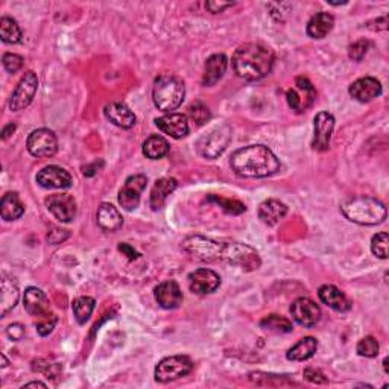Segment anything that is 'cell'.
<instances>
[{
  "label": "cell",
  "mask_w": 389,
  "mask_h": 389,
  "mask_svg": "<svg viewBox=\"0 0 389 389\" xmlns=\"http://www.w3.org/2000/svg\"><path fill=\"white\" fill-rule=\"evenodd\" d=\"M183 248L200 260L225 262L245 271H255L262 264L259 253L241 242H218L204 236H190L183 241Z\"/></svg>",
  "instance_id": "1"
},
{
  "label": "cell",
  "mask_w": 389,
  "mask_h": 389,
  "mask_svg": "<svg viewBox=\"0 0 389 389\" xmlns=\"http://www.w3.org/2000/svg\"><path fill=\"white\" fill-rule=\"evenodd\" d=\"M231 169L242 178H267L276 175L281 164L277 155L263 145H251L231 155Z\"/></svg>",
  "instance_id": "2"
},
{
  "label": "cell",
  "mask_w": 389,
  "mask_h": 389,
  "mask_svg": "<svg viewBox=\"0 0 389 389\" xmlns=\"http://www.w3.org/2000/svg\"><path fill=\"white\" fill-rule=\"evenodd\" d=\"M276 55L272 49L262 43H245L236 49L231 65L239 78L245 81H259L272 72Z\"/></svg>",
  "instance_id": "3"
},
{
  "label": "cell",
  "mask_w": 389,
  "mask_h": 389,
  "mask_svg": "<svg viewBox=\"0 0 389 389\" xmlns=\"http://www.w3.org/2000/svg\"><path fill=\"white\" fill-rule=\"evenodd\" d=\"M341 212L350 222L359 225H379L386 219V207L376 198L354 196L341 204Z\"/></svg>",
  "instance_id": "4"
},
{
  "label": "cell",
  "mask_w": 389,
  "mask_h": 389,
  "mask_svg": "<svg viewBox=\"0 0 389 389\" xmlns=\"http://www.w3.org/2000/svg\"><path fill=\"white\" fill-rule=\"evenodd\" d=\"M186 96L184 82L173 74H160L154 82L152 99L159 110L172 113L183 104Z\"/></svg>",
  "instance_id": "5"
},
{
  "label": "cell",
  "mask_w": 389,
  "mask_h": 389,
  "mask_svg": "<svg viewBox=\"0 0 389 389\" xmlns=\"http://www.w3.org/2000/svg\"><path fill=\"white\" fill-rule=\"evenodd\" d=\"M193 370V362L189 356H169L159 362L155 368V380L159 383H169L173 380L186 377Z\"/></svg>",
  "instance_id": "6"
},
{
  "label": "cell",
  "mask_w": 389,
  "mask_h": 389,
  "mask_svg": "<svg viewBox=\"0 0 389 389\" xmlns=\"http://www.w3.org/2000/svg\"><path fill=\"white\" fill-rule=\"evenodd\" d=\"M231 142V128L228 125H221L207 132L198 140L196 149L205 159L214 160L225 151Z\"/></svg>",
  "instance_id": "7"
},
{
  "label": "cell",
  "mask_w": 389,
  "mask_h": 389,
  "mask_svg": "<svg viewBox=\"0 0 389 389\" xmlns=\"http://www.w3.org/2000/svg\"><path fill=\"white\" fill-rule=\"evenodd\" d=\"M286 99L292 110H295L296 113H304L315 102L317 90L313 88L312 82L308 78L298 77L295 79V87L287 90Z\"/></svg>",
  "instance_id": "8"
},
{
  "label": "cell",
  "mask_w": 389,
  "mask_h": 389,
  "mask_svg": "<svg viewBox=\"0 0 389 389\" xmlns=\"http://www.w3.org/2000/svg\"><path fill=\"white\" fill-rule=\"evenodd\" d=\"M37 90H38V78L35 72L29 70L23 74V78L20 79L17 87H15L10 97V102H8L10 110L20 111L26 109V106L34 101Z\"/></svg>",
  "instance_id": "9"
},
{
  "label": "cell",
  "mask_w": 389,
  "mask_h": 389,
  "mask_svg": "<svg viewBox=\"0 0 389 389\" xmlns=\"http://www.w3.org/2000/svg\"><path fill=\"white\" fill-rule=\"evenodd\" d=\"M26 146L31 155L37 157V159H46V157H52L56 154L58 138L54 131L40 128L31 132Z\"/></svg>",
  "instance_id": "10"
},
{
  "label": "cell",
  "mask_w": 389,
  "mask_h": 389,
  "mask_svg": "<svg viewBox=\"0 0 389 389\" xmlns=\"http://www.w3.org/2000/svg\"><path fill=\"white\" fill-rule=\"evenodd\" d=\"M146 184L148 178L145 175H132L125 181V184H123L119 192V204L123 210L132 212L137 209Z\"/></svg>",
  "instance_id": "11"
},
{
  "label": "cell",
  "mask_w": 389,
  "mask_h": 389,
  "mask_svg": "<svg viewBox=\"0 0 389 389\" xmlns=\"http://www.w3.org/2000/svg\"><path fill=\"white\" fill-rule=\"evenodd\" d=\"M47 210L60 222H72L77 218V201L69 193H54L46 200Z\"/></svg>",
  "instance_id": "12"
},
{
  "label": "cell",
  "mask_w": 389,
  "mask_h": 389,
  "mask_svg": "<svg viewBox=\"0 0 389 389\" xmlns=\"http://www.w3.org/2000/svg\"><path fill=\"white\" fill-rule=\"evenodd\" d=\"M313 129H315V134H313V142L312 146L317 151H327L330 148V142H332V134L335 129V118L333 114H330L327 111H321L315 116V120H313Z\"/></svg>",
  "instance_id": "13"
},
{
  "label": "cell",
  "mask_w": 389,
  "mask_h": 389,
  "mask_svg": "<svg viewBox=\"0 0 389 389\" xmlns=\"http://www.w3.org/2000/svg\"><path fill=\"white\" fill-rule=\"evenodd\" d=\"M291 313H292V318L298 322V324L304 327L317 326L321 319L319 305L313 300H310V298H305V296L298 298V300L292 303Z\"/></svg>",
  "instance_id": "14"
},
{
  "label": "cell",
  "mask_w": 389,
  "mask_h": 389,
  "mask_svg": "<svg viewBox=\"0 0 389 389\" xmlns=\"http://www.w3.org/2000/svg\"><path fill=\"white\" fill-rule=\"evenodd\" d=\"M221 286V277L212 269H196L189 276V287L196 295H207Z\"/></svg>",
  "instance_id": "15"
},
{
  "label": "cell",
  "mask_w": 389,
  "mask_h": 389,
  "mask_svg": "<svg viewBox=\"0 0 389 389\" xmlns=\"http://www.w3.org/2000/svg\"><path fill=\"white\" fill-rule=\"evenodd\" d=\"M37 183L45 189H69L73 183L70 173L60 166H46L37 173Z\"/></svg>",
  "instance_id": "16"
},
{
  "label": "cell",
  "mask_w": 389,
  "mask_h": 389,
  "mask_svg": "<svg viewBox=\"0 0 389 389\" xmlns=\"http://www.w3.org/2000/svg\"><path fill=\"white\" fill-rule=\"evenodd\" d=\"M155 125L164 134H168L172 138H183L189 134V120L187 116L180 113H169L163 118L155 119Z\"/></svg>",
  "instance_id": "17"
},
{
  "label": "cell",
  "mask_w": 389,
  "mask_h": 389,
  "mask_svg": "<svg viewBox=\"0 0 389 389\" xmlns=\"http://www.w3.org/2000/svg\"><path fill=\"white\" fill-rule=\"evenodd\" d=\"M155 300L160 304V308L166 310L178 309L183 303V292L177 281L166 280L155 287Z\"/></svg>",
  "instance_id": "18"
},
{
  "label": "cell",
  "mask_w": 389,
  "mask_h": 389,
  "mask_svg": "<svg viewBox=\"0 0 389 389\" xmlns=\"http://www.w3.org/2000/svg\"><path fill=\"white\" fill-rule=\"evenodd\" d=\"M349 93L358 102L365 104L382 95V84L376 78L365 77L354 81L349 88Z\"/></svg>",
  "instance_id": "19"
},
{
  "label": "cell",
  "mask_w": 389,
  "mask_h": 389,
  "mask_svg": "<svg viewBox=\"0 0 389 389\" xmlns=\"http://www.w3.org/2000/svg\"><path fill=\"white\" fill-rule=\"evenodd\" d=\"M104 114L113 125L119 127L122 129H129L134 127L137 122L136 114L132 113L129 106L123 102H111L109 105H105Z\"/></svg>",
  "instance_id": "20"
},
{
  "label": "cell",
  "mask_w": 389,
  "mask_h": 389,
  "mask_svg": "<svg viewBox=\"0 0 389 389\" xmlns=\"http://www.w3.org/2000/svg\"><path fill=\"white\" fill-rule=\"evenodd\" d=\"M23 305H24V310H26L29 315L34 318L46 315L47 312H51L49 298L38 287H28L26 291H24Z\"/></svg>",
  "instance_id": "21"
},
{
  "label": "cell",
  "mask_w": 389,
  "mask_h": 389,
  "mask_svg": "<svg viewBox=\"0 0 389 389\" xmlns=\"http://www.w3.org/2000/svg\"><path fill=\"white\" fill-rule=\"evenodd\" d=\"M318 296H319V300L327 305V308L333 309L336 312L345 313L351 309V303L349 298H347V295L341 291V289H338L333 285L321 286L318 291Z\"/></svg>",
  "instance_id": "22"
},
{
  "label": "cell",
  "mask_w": 389,
  "mask_h": 389,
  "mask_svg": "<svg viewBox=\"0 0 389 389\" xmlns=\"http://www.w3.org/2000/svg\"><path fill=\"white\" fill-rule=\"evenodd\" d=\"M19 287L15 285V281L3 274L0 280V317H6L8 312H11L19 303Z\"/></svg>",
  "instance_id": "23"
},
{
  "label": "cell",
  "mask_w": 389,
  "mask_h": 389,
  "mask_svg": "<svg viewBox=\"0 0 389 389\" xmlns=\"http://www.w3.org/2000/svg\"><path fill=\"white\" fill-rule=\"evenodd\" d=\"M228 65V58L223 54H214L209 60L205 61L204 65V77H203V84L205 87H212L222 79L223 73L227 70Z\"/></svg>",
  "instance_id": "24"
},
{
  "label": "cell",
  "mask_w": 389,
  "mask_h": 389,
  "mask_svg": "<svg viewBox=\"0 0 389 389\" xmlns=\"http://www.w3.org/2000/svg\"><path fill=\"white\" fill-rule=\"evenodd\" d=\"M96 221L97 225L101 230H104L105 233H114L123 225V218L120 212L116 209L113 204L104 203L97 209L96 213Z\"/></svg>",
  "instance_id": "25"
},
{
  "label": "cell",
  "mask_w": 389,
  "mask_h": 389,
  "mask_svg": "<svg viewBox=\"0 0 389 389\" xmlns=\"http://www.w3.org/2000/svg\"><path fill=\"white\" fill-rule=\"evenodd\" d=\"M287 214V207L278 200H267L259 205V219L268 227H276Z\"/></svg>",
  "instance_id": "26"
},
{
  "label": "cell",
  "mask_w": 389,
  "mask_h": 389,
  "mask_svg": "<svg viewBox=\"0 0 389 389\" xmlns=\"http://www.w3.org/2000/svg\"><path fill=\"white\" fill-rule=\"evenodd\" d=\"M333 26H335V17L332 14L318 13L309 20L305 32H308V35L310 38L321 40V38L327 37L330 32H332Z\"/></svg>",
  "instance_id": "27"
},
{
  "label": "cell",
  "mask_w": 389,
  "mask_h": 389,
  "mask_svg": "<svg viewBox=\"0 0 389 389\" xmlns=\"http://www.w3.org/2000/svg\"><path fill=\"white\" fill-rule=\"evenodd\" d=\"M178 183L175 178H160L155 181L151 190V207L154 210H159L166 203L168 196L177 189Z\"/></svg>",
  "instance_id": "28"
},
{
  "label": "cell",
  "mask_w": 389,
  "mask_h": 389,
  "mask_svg": "<svg viewBox=\"0 0 389 389\" xmlns=\"http://www.w3.org/2000/svg\"><path fill=\"white\" fill-rule=\"evenodd\" d=\"M24 204L15 192H8L0 201V216L5 221H15L23 216Z\"/></svg>",
  "instance_id": "29"
},
{
  "label": "cell",
  "mask_w": 389,
  "mask_h": 389,
  "mask_svg": "<svg viewBox=\"0 0 389 389\" xmlns=\"http://www.w3.org/2000/svg\"><path fill=\"white\" fill-rule=\"evenodd\" d=\"M318 349V342L315 338L312 336H305L303 339H300L291 350L287 351L286 358L287 360H292V362H304L310 359L313 354L317 353Z\"/></svg>",
  "instance_id": "30"
},
{
  "label": "cell",
  "mask_w": 389,
  "mask_h": 389,
  "mask_svg": "<svg viewBox=\"0 0 389 389\" xmlns=\"http://www.w3.org/2000/svg\"><path fill=\"white\" fill-rule=\"evenodd\" d=\"M169 143L168 140L161 136H151L146 142L143 143V154L146 159L151 160H160L164 155L169 152Z\"/></svg>",
  "instance_id": "31"
},
{
  "label": "cell",
  "mask_w": 389,
  "mask_h": 389,
  "mask_svg": "<svg viewBox=\"0 0 389 389\" xmlns=\"http://www.w3.org/2000/svg\"><path fill=\"white\" fill-rule=\"evenodd\" d=\"M0 38L6 45H17L22 41L23 34L19 23L11 17L0 19Z\"/></svg>",
  "instance_id": "32"
},
{
  "label": "cell",
  "mask_w": 389,
  "mask_h": 389,
  "mask_svg": "<svg viewBox=\"0 0 389 389\" xmlns=\"http://www.w3.org/2000/svg\"><path fill=\"white\" fill-rule=\"evenodd\" d=\"M95 300L92 296H79L73 301L72 309L73 315L77 318L79 324H86V322L92 317V313L95 310Z\"/></svg>",
  "instance_id": "33"
},
{
  "label": "cell",
  "mask_w": 389,
  "mask_h": 389,
  "mask_svg": "<svg viewBox=\"0 0 389 389\" xmlns=\"http://www.w3.org/2000/svg\"><path fill=\"white\" fill-rule=\"evenodd\" d=\"M260 326L264 330H269V332H274V333H291L294 330L292 322L289 321L287 318L280 317V315L264 317L260 321Z\"/></svg>",
  "instance_id": "34"
},
{
  "label": "cell",
  "mask_w": 389,
  "mask_h": 389,
  "mask_svg": "<svg viewBox=\"0 0 389 389\" xmlns=\"http://www.w3.org/2000/svg\"><path fill=\"white\" fill-rule=\"evenodd\" d=\"M187 110H189L190 120L195 122L196 127H201V125H204V123H207L212 119V113L209 110V106L204 105L200 101L190 104Z\"/></svg>",
  "instance_id": "35"
},
{
  "label": "cell",
  "mask_w": 389,
  "mask_h": 389,
  "mask_svg": "<svg viewBox=\"0 0 389 389\" xmlns=\"http://www.w3.org/2000/svg\"><path fill=\"white\" fill-rule=\"evenodd\" d=\"M356 350H358V354L362 356V358H376L379 354L380 347L376 338L365 336L360 339L358 347H356Z\"/></svg>",
  "instance_id": "36"
},
{
  "label": "cell",
  "mask_w": 389,
  "mask_h": 389,
  "mask_svg": "<svg viewBox=\"0 0 389 389\" xmlns=\"http://www.w3.org/2000/svg\"><path fill=\"white\" fill-rule=\"evenodd\" d=\"M56 322H58V318H56V315H54L52 312H47L46 315L38 317L37 321H35V327H37L38 335L40 336L51 335L54 332Z\"/></svg>",
  "instance_id": "37"
},
{
  "label": "cell",
  "mask_w": 389,
  "mask_h": 389,
  "mask_svg": "<svg viewBox=\"0 0 389 389\" xmlns=\"http://www.w3.org/2000/svg\"><path fill=\"white\" fill-rule=\"evenodd\" d=\"M388 244L389 236L388 233H377L371 241V251L379 259H388Z\"/></svg>",
  "instance_id": "38"
},
{
  "label": "cell",
  "mask_w": 389,
  "mask_h": 389,
  "mask_svg": "<svg viewBox=\"0 0 389 389\" xmlns=\"http://www.w3.org/2000/svg\"><path fill=\"white\" fill-rule=\"evenodd\" d=\"M210 200L216 201L223 210H225L227 213H231V214H241L246 210L245 204L239 203L236 200H223V198H218V196H212Z\"/></svg>",
  "instance_id": "39"
},
{
  "label": "cell",
  "mask_w": 389,
  "mask_h": 389,
  "mask_svg": "<svg viewBox=\"0 0 389 389\" xmlns=\"http://www.w3.org/2000/svg\"><path fill=\"white\" fill-rule=\"evenodd\" d=\"M370 49V41L368 40H358L350 46L349 49V56L353 61H362L363 56L367 55Z\"/></svg>",
  "instance_id": "40"
},
{
  "label": "cell",
  "mask_w": 389,
  "mask_h": 389,
  "mask_svg": "<svg viewBox=\"0 0 389 389\" xmlns=\"http://www.w3.org/2000/svg\"><path fill=\"white\" fill-rule=\"evenodd\" d=\"M3 68L10 73H17L23 68V58L17 54H5L2 58Z\"/></svg>",
  "instance_id": "41"
},
{
  "label": "cell",
  "mask_w": 389,
  "mask_h": 389,
  "mask_svg": "<svg viewBox=\"0 0 389 389\" xmlns=\"http://www.w3.org/2000/svg\"><path fill=\"white\" fill-rule=\"evenodd\" d=\"M303 376L310 383H315V385H327L328 383V379L326 377L324 372L317 368H305Z\"/></svg>",
  "instance_id": "42"
},
{
  "label": "cell",
  "mask_w": 389,
  "mask_h": 389,
  "mask_svg": "<svg viewBox=\"0 0 389 389\" xmlns=\"http://www.w3.org/2000/svg\"><path fill=\"white\" fill-rule=\"evenodd\" d=\"M68 237H69L68 230H60V228H52V231H49V235H47L49 242H52L54 245L61 244Z\"/></svg>",
  "instance_id": "43"
},
{
  "label": "cell",
  "mask_w": 389,
  "mask_h": 389,
  "mask_svg": "<svg viewBox=\"0 0 389 389\" xmlns=\"http://www.w3.org/2000/svg\"><path fill=\"white\" fill-rule=\"evenodd\" d=\"M6 335L10 336L13 341H20L24 336V327L22 324H11L6 328Z\"/></svg>",
  "instance_id": "44"
},
{
  "label": "cell",
  "mask_w": 389,
  "mask_h": 389,
  "mask_svg": "<svg viewBox=\"0 0 389 389\" xmlns=\"http://www.w3.org/2000/svg\"><path fill=\"white\" fill-rule=\"evenodd\" d=\"M235 3L233 2H207V10H209L210 13L213 14H218V13H222L223 10H227V8H231Z\"/></svg>",
  "instance_id": "45"
},
{
  "label": "cell",
  "mask_w": 389,
  "mask_h": 389,
  "mask_svg": "<svg viewBox=\"0 0 389 389\" xmlns=\"http://www.w3.org/2000/svg\"><path fill=\"white\" fill-rule=\"evenodd\" d=\"M119 250H120L122 253H125V254L128 255V259H129V260H134V259L138 257V253L134 250V248H131L128 244H120V245H119Z\"/></svg>",
  "instance_id": "46"
},
{
  "label": "cell",
  "mask_w": 389,
  "mask_h": 389,
  "mask_svg": "<svg viewBox=\"0 0 389 389\" xmlns=\"http://www.w3.org/2000/svg\"><path fill=\"white\" fill-rule=\"evenodd\" d=\"M371 23H376L377 24L376 28H372V31H385V29H388V17L377 19L374 22H371Z\"/></svg>",
  "instance_id": "47"
},
{
  "label": "cell",
  "mask_w": 389,
  "mask_h": 389,
  "mask_svg": "<svg viewBox=\"0 0 389 389\" xmlns=\"http://www.w3.org/2000/svg\"><path fill=\"white\" fill-rule=\"evenodd\" d=\"M14 131H15V125H14V123H10V125H6V127L3 128V131H2V138L6 140L8 137H10V136L13 134Z\"/></svg>",
  "instance_id": "48"
},
{
  "label": "cell",
  "mask_w": 389,
  "mask_h": 389,
  "mask_svg": "<svg viewBox=\"0 0 389 389\" xmlns=\"http://www.w3.org/2000/svg\"><path fill=\"white\" fill-rule=\"evenodd\" d=\"M23 388H46L45 383H41V382H31V383H26Z\"/></svg>",
  "instance_id": "49"
},
{
  "label": "cell",
  "mask_w": 389,
  "mask_h": 389,
  "mask_svg": "<svg viewBox=\"0 0 389 389\" xmlns=\"http://www.w3.org/2000/svg\"><path fill=\"white\" fill-rule=\"evenodd\" d=\"M383 365H385V372L388 374V372H389V370H388V359L383 360Z\"/></svg>",
  "instance_id": "50"
},
{
  "label": "cell",
  "mask_w": 389,
  "mask_h": 389,
  "mask_svg": "<svg viewBox=\"0 0 389 389\" xmlns=\"http://www.w3.org/2000/svg\"><path fill=\"white\" fill-rule=\"evenodd\" d=\"M2 360H3V365L2 367H8V360H6V358H5L3 354H2Z\"/></svg>",
  "instance_id": "51"
}]
</instances>
